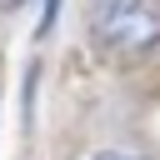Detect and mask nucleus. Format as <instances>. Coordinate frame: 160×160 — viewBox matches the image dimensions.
Segmentation results:
<instances>
[{
    "label": "nucleus",
    "mask_w": 160,
    "mask_h": 160,
    "mask_svg": "<svg viewBox=\"0 0 160 160\" xmlns=\"http://www.w3.org/2000/svg\"><path fill=\"white\" fill-rule=\"evenodd\" d=\"M90 35L110 55H145L160 45V5L155 0H90Z\"/></svg>",
    "instance_id": "obj_1"
},
{
    "label": "nucleus",
    "mask_w": 160,
    "mask_h": 160,
    "mask_svg": "<svg viewBox=\"0 0 160 160\" xmlns=\"http://www.w3.org/2000/svg\"><path fill=\"white\" fill-rule=\"evenodd\" d=\"M95 160H135V155H115V150H110V155H95Z\"/></svg>",
    "instance_id": "obj_2"
}]
</instances>
